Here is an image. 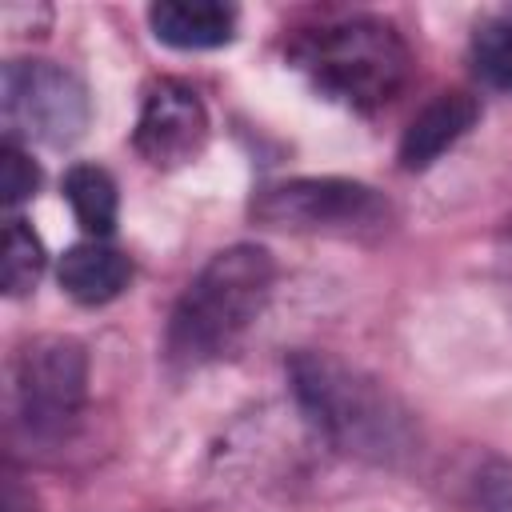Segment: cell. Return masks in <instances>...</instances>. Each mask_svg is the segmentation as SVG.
<instances>
[{
    "label": "cell",
    "mask_w": 512,
    "mask_h": 512,
    "mask_svg": "<svg viewBox=\"0 0 512 512\" xmlns=\"http://www.w3.org/2000/svg\"><path fill=\"white\" fill-rule=\"evenodd\" d=\"M288 380L300 412L336 452L380 468H400L416 456V416L364 368L332 352H296L288 360Z\"/></svg>",
    "instance_id": "cell-1"
},
{
    "label": "cell",
    "mask_w": 512,
    "mask_h": 512,
    "mask_svg": "<svg viewBox=\"0 0 512 512\" xmlns=\"http://www.w3.org/2000/svg\"><path fill=\"white\" fill-rule=\"evenodd\" d=\"M276 264L272 252L260 244H232L220 248L180 292L164 352L180 368H200L212 360H224L260 320L268 296H272Z\"/></svg>",
    "instance_id": "cell-2"
},
{
    "label": "cell",
    "mask_w": 512,
    "mask_h": 512,
    "mask_svg": "<svg viewBox=\"0 0 512 512\" xmlns=\"http://www.w3.org/2000/svg\"><path fill=\"white\" fill-rule=\"evenodd\" d=\"M292 64L324 100L372 112L400 92L412 52L380 16H336L296 36Z\"/></svg>",
    "instance_id": "cell-3"
},
{
    "label": "cell",
    "mask_w": 512,
    "mask_h": 512,
    "mask_svg": "<svg viewBox=\"0 0 512 512\" xmlns=\"http://www.w3.org/2000/svg\"><path fill=\"white\" fill-rule=\"evenodd\" d=\"M88 404V352L72 336H32L12 356L8 428L32 448H60Z\"/></svg>",
    "instance_id": "cell-4"
},
{
    "label": "cell",
    "mask_w": 512,
    "mask_h": 512,
    "mask_svg": "<svg viewBox=\"0 0 512 512\" xmlns=\"http://www.w3.org/2000/svg\"><path fill=\"white\" fill-rule=\"evenodd\" d=\"M248 212L272 232L336 240H376L392 224V204L384 192L348 176H292L264 184Z\"/></svg>",
    "instance_id": "cell-5"
},
{
    "label": "cell",
    "mask_w": 512,
    "mask_h": 512,
    "mask_svg": "<svg viewBox=\"0 0 512 512\" xmlns=\"http://www.w3.org/2000/svg\"><path fill=\"white\" fill-rule=\"evenodd\" d=\"M88 88L56 60H8L0 68V120L12 144L64 148L84 136Z\"/></svg>",
    "instance_id": "cell-6"
},
{
    "label": "cell",
    "mask_w": 512,
    "mask_h": 512,
    "mask_svg": "<svg viewBox=\"0 0 512 512\" xmlns=\"http://www.w3.org/2000/svg\"><path fill=\"white\" fill-rule=\"evenodd\" d=\"M208 144V112L192 84L184 80H152L140 116L132 128V148L152 168H184Z\"/></svg>",
    "instance_id": "cell-7"
},
{
    "label": "cell",
    "mask_w": 512,
    "mask_h": 512,
    "mask_svg": "<svg viewBox=\"0 0 512 512\" xmlns=\"http://www.w3.org/2000/svg\"><path fill=\"white\" fill-rule=\"evenodd\" d=\"M480 116V104L476 96L452 88V92H440L432 96L404 128L400 136V168L404 172H424L432 168Z\"/></svg>",
    "instance_id": "cell-8"
},
{
    "label": "cell",
    "mask_w": 512,
    "mask_h": 512,
    "mask_svg": "<svg viewBox=\"0 0 512 512\" xmlns=\"http://www.w3.org/2000/svg\"><path fill=\"white\" fill-rule=\"evenodd\" d=\"M240 12L220 0H160L148 8V28L160 44L180 52L224 48L236 36Z\"/></svg>",
    "instance_id": "cell-9"
},
{
    "label": "cell",
    "mask_w": 512,
    "mask_h": 512,
    "mask_svg": "<svg viewBox=\"0 0 512 512\" xmlns=\"http://www.w3.org/2000/svg\"><path fill=\"white\" fill-rule=\"evenodd\" d=\"M56 280H60V288H64L76 304L96 308V304L116 300V296L128 288V280H132V260H128L120 248H112L108 240H80V244H72V248L60 256Z\"/></svg>",
    "instance_id": "cell-10"
},
{
    "label": "cell",
    "mask_w": 512,
    "mask_h": 512,
    "mask_svg": "<svg viewBox=\"0 0 512 512\" xmlns=\"http://www.w3.org/2000/svg\"><path fill=\"white\" fill-rule=\"evenodd\" d=\"M64 200H68L76 224L88 232V240L112 236L120 196H116V180L100 164H72L64 172Z\"/></svg>",
    "instance_id": "cell-11"
},
{
    "label": "cell",
    "mask_w": 512,
    "mask_h": 512,
    "mask_svg": "<svg viewBox=\"0 0 512 512\" xmlns=\"http://www.w3.org/2000/svg\"><path fill=\"white\" fill-rule=\"evenodd\" d=\"M44 260L48 256H44L40 236L20 216H8L4 236H0V288L8 296H28L44 276Z\"/></svg>",
    "instance_id": "cell-12"
},
{
    "label": "cell",
    "mask_w": 512,
    "mask_h": 512,
    "mask_svg": "<svg viewBox=\"0 0 512 512\" xmlns=\"http://www.w3.org/2000/svg\"><path fill=\"white\" fill-rule=\"evenodd\" d=\"M472 64L484 84L512 92V16L488 20L472 36Z\"/></svg>",
    "instance_id": "cell-13"
},
{
    "label": "cell",
    "mask_w": 512,
    "mask_h": 512,
    "mask_svg": "<svg viewBox=\"0 0 512 512\" xmlns=\"http://www.w3.org/2000/svg\"><path fill=\"white\" fill-rule=\"evenodd\" d=\"M36 188H40V168H36V160H32L20 144L4 140V148H0V204L12 212V208H20L24 200H32Z\"/></svg>",
    "instance_id": "cell-14"
},
{
    "label": "cell",
    "mask_w": 512,
    "mask_h": 512,
    "mask_svg": "<svg viewBox=\"0 0 512 512\" xmlns=\"http://www.w3.org/2000/svg\"><path fill=\"white\" fill-rule=\"evenodd\" d=\"M480 504L484 512H512V460H488L480 472Z\"/></svg>",
    "instance_id": "cell-15"
},
{
    "label": "cell",
    "mask_w": 512,
    "mask_h": 512,
    "mask_svg": "<svg viewBox=\"0 0 512 512\" xmlns=\"http://www.w3.org/2000/svg\"><path fill=\"white\" fill-rule=\"evenodd\" d=\"M504 272H508V284H512V224H508V236H504V256H500Z\"/></svg>",
    "instance_id": "cell-16"
}]
</instances>
